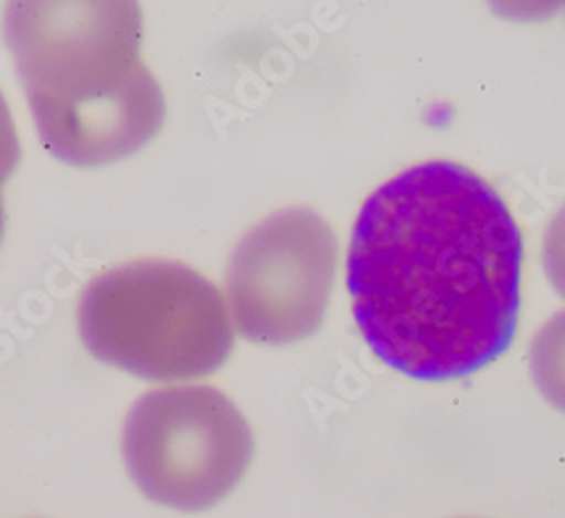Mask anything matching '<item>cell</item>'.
Listing matches in <instances>:
<instances>
[{"instance_id":"6da1fadb","label":"cell","mask_w":565,"mask_h":518,"mask_svg":"<svg viewBox=\"0 0 565 518\" xmlns=\"http://www.w3.org/2000/svg\"><path fill=\"white\" fill-rule=\"evenodd\" d=\"M523 233L495 188L428 161L362 207L347 284L369 349L418 381H452L498 360L521 313Z\"/></svg>"},{"instance_id":"7a4b0ae2","label":"cell","mask_w":565,"mask_h":518,"mask_svg":"<svg viewBox=\"0 0 565 518\" xmlns=\"http://www.w3.org/2000/svg\"><path fill=\"white\" fill-rule=\"evenodd\" d=\"M6 39L41 144L55 159L107 166L159 134L166 101L140 57L136 3H12Z\"/></svg>"},{"instance_id":"3957f363","label":"cell","mask_w":565,"mask_h":518,"mask_svg":"<svg viewBox=\"0 0 565 518\" xmlns=\"http://www.w3.org/2000/svg\"><path fill=\"white\" fill-rule=\"evenodd\" d=\"M88 353L143 381L217 371L233 351V317L209 278L174 261H136L90 281L79 299Z\"/></svg>"},{"instance_id":"277c9868","label":"cell","mask_w":565,"mask_h":518,"mask_svg":"<svg viewBox=\"0 0 565 518\" xmlns=\"http://www.w3.org/2000/svg\"><path fill=\"white\" fill-rule=\"evenodd\" d=\"M122 457L146 498L177 511H204L245 478L254 435L243 412L206 385L140 397L125 419Z\"/></svg>"},{"instance_id":"5b68a950","label":"cell","mask_w":565,"mask_h":518,"mask_svg":"<svg viewBox=\"0 0 565 518\" xmlns=\"http://www.w3.org/2000/svg\"><path fill=\"white\" fill-rule=\"evenodd\" d=\"M338 239L319 213L286 209L269 215L233 252L228 310L243 338L292 345L312 336L331 302Z\"/></svg>"},{"instance_id":"8992f818","label":"cell","mask_w":565,"mask_h":518,"mask_svg":"<svg viewBox=\"0 0 565 518\" xmlns=\"http://www.w3.org/2000/svg\"><path fill=\"white\" fill-rule=\"evenodd\" d=\"M530 371L543 399L565 414V310L539 328L530 349Z\"/></svg>"},{"instance_id":"52a82bcc","label":"cell","mask_w":565,"mask_h":518,"mask_svg":"<svg viewBox=\"0 0 565 518\" xmlns=\"http://www.w3.org/2000/svg\"><path fill=\"white\" fill-rule=\"evenodd\" d=\"M543 267L552 288L565 299V207L552 218L545 231Z\"/></svg>"},{"instance_id":"ba28073f","label":"cell","mask_w":565,"mask_h":518,"mask_svg":"<svg viewBox=\"0 0 565 518\" xmlns=\"http://www.w3.org/2000/svg\"><path fill=\"white\" fill-rule=\"evenodd\" d=\"M19 161H21V146H19L17 125L6 96L0 93V188H3L8 179L14 175Z\"/></svg>"},{"instance_id":"9c48e42d","label":"cell","mask_w":565,"mask_h":518,"mask_svg":"<svg viewBox=\"0 0 565 518\" xmlns=\"http://www.w3.org/2000/svg\"><path fill=\"white\" fill-rule=\"evenodd\" d=\"M3 233H6V204H3V195H0V243H3Z\"/></svg>"}]
</instances>
